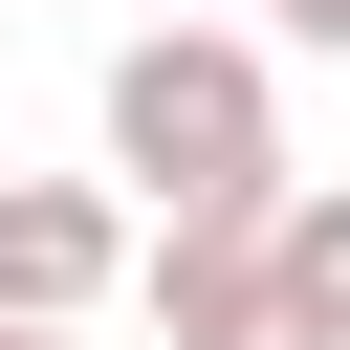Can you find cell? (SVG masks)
Segmentation results:
<instances>
[{"mask_svg": "<svg viewBox=\"0 0 350 350\" xmlns=\"http://www.w3.org/2000/svg\"><path fill=\"white\" fill-rule=\"evenodd\" d=\"M109 175L153 219H284V88L241 22H153L109 44Z\"/></svg>", "mask_w": 350, "mask_h": 350, "instance_id": "cell-1", "label": "cell"}, {"mask_svg": "<svg viewBox=\"0 0 350 350\" xmlns=\"http://www.w3.org/2000/svg\"><path fill=\"white\" fill-rule=\"evenodd\" d=\"M131 328H153V350H350V328L284 284L262 219H153V241H131Z\"/></svg>", "mask_w": 350, "mask_h": 350, "instance_id": "cell-2", "label": "cell"}, {"mask_svg": "<svg viewBox=\"0 0 350 350\" xmlns=\"http://www.w3.org/2000/svg\"><path fill=\"white\" fill-rule=\"evenodd\" d=\"M109 284H131V219L88 175H0V328H88Z\"/></svg>", "mask_w": 350, "mask_h": 350, "instance_id": "cell-3", "label": "cell"}, {"mask_svg": "<svg viewBox=\"0 0 350 350\" xmlns=\"http://www.w3.org/2000/svg\"><path fill=\"white\" fill-rule=\"evenodd\" d=\"M262 241H284V284L350 328V175H284V219H262Z\"/></svg>", "mask_w": 350, "mask_h": 350, "instance_id": "cell-4", "label": "cell"}, {"mask_svg": "<svg viewBox=\"0 0 350 350\" xmlns=\"http://www.w3.org/2000/svg\"><path fill=\"white\" fill-rule=\"evenodd\" d=\"M262 22H284V44H350V0H262Z\"/></svg>", "mask_w": 350, "mask_h": 350, "instance_id": "cell-5", "label": "cell"}, {"mask_svg": "<svg viewBox=\"0 0 350 350\" xmlns=\"http://www.w3.org/2000/svg\"><path fill=\"white\" fill-rule=\"evenodd\" d=\"M0 350H88V328H0Z\"/></svg>", "mask_w": 350, "mask_h": 350, "instance_id": "cell-6", "label": "cell"}]
</instances>
